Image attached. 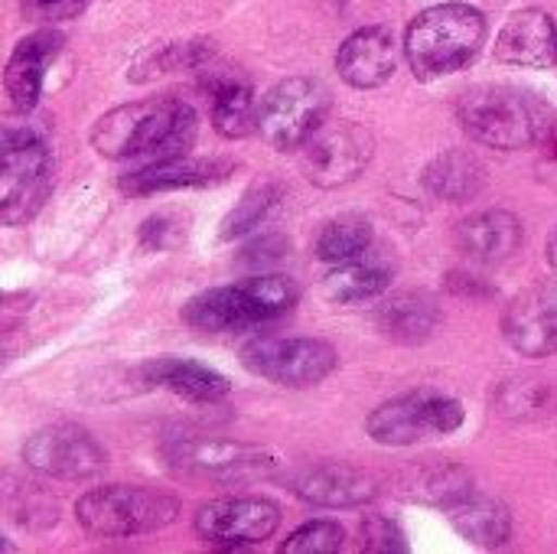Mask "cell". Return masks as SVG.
<instances>
[{
    "label": "cell",
    "mask_w": 557,
    "mask_h": 554,
    "mask_svg": "<svg viewBox=\"0 0 557 554\" xmlns=\"http://www.w3.org/2000/svg\"><path fill=\"white\" fill-rule=\"evenodd\" d=\"M300 291L284 274H258L228 287L196 294L183 307V323L202 333H238L281 320L294 310Z\"/></svg>",
    "instance_id": "2"
},
{
    "label": "cell",
    "mask_w": 557,
    "mask_h": 554,
    "mask_svg": "<svg viewBox=\"0 0 557 554\" xmlns=\"http://www.w3.org/2000/svg\"><path fill=\"white\" fill-rule=\"evenodd\" d=\"M548 261H552V268L557 271V232L552 235V242H548Z\"/></svg>",
    "instance_id": "34"
},
{
    "label": "cell",
    "mask_w": 557,
    "mask_h": 554,
    "mask_svg": "<svg viewBox=\"0 0 557 554\" xmlns=\"http://www.w3.org/2000/svg\"><path fill=\"white\" fill-rule=\"evenodd\" d=\"M548 402V389L525 379V382H509L503 392H499V411L509 415V418H529L535 415V408H542Z\"/></svg>",
    "instance_id": "31"
},
{
    "label": "cell",
    "mask_w": 557,
    "mask_h": 554,
    "mask_svg": "<svg viewBox=\"0 0 557 554\" xmlns=\"http://www.w3.org/2000/svg\"><path fill=\"white\" fill-rule=\"evenodd\" d=\"M180 513L170 493L147 487H98L75 503L78 526L95 539H137L166 529Z\"/></svg>",
    "instance_id": "5"
},
{
    "label": "cell",
    "mask_w": 557,
    "mask_h": 554,
    "mask_svg": "<svg viewBox=\"0 0 557 554\" xmlns=\"http://www.w3.org/2000/svg\"><path fill=\"white\" fill-rule=\"evenodd\" d=\"M372 245V222L362 216H339L323 225L317 238V258L326 264H343L362 258Z\"/></svg>",
    "instance_id": "27"
},
{
    "label": "cell",
    "mask_w": 557,
    "mask_h": 554,
    "mask_svg": "<svg viewBox=\"0 0 557 554\" xmlns=\"http://www.w3.org/2000/svg\"><path fill=\"white\" fill-rule=\"evenodd\" d=\"M281 526V509L268 500L238 496V500H212L196 513V535L209 545L245 549L268 542Z\"/></svg>",
    "instance_id": "12"
},
{
    "label": "cell",
    "mask_w": 557,
    "mask_h": 554,
    "mask_svg": "<svg viewBox=\"0 0 557 554\" xmlns=\"http://www.w3.org/2000/svg\"><path fill=\"white\" fill-rule=\"evenodd\" d=\"M277 202H281V186H277V183H255V186L242 196V202L232 209V216L225 219L222 235H225V238H235V235L251 232L255 225H261V222L271 216V209H274Z\"/></svg>",
    "instance_id": "29"
},
{
    "label": "cell",
    "mask_w": 557,
    "mask_h": 554,
    "mask_svg": "<svg viewBox=\"0 0 557 554\" xmlns=\"http://www.w3.org/2000/svg\"><path fill=\"white\" fill-rule=\"evenodd\" d=\"M343 542H346V532H343V526H336V522H330V519H317V522H307V526H300L284 545H281V552H290V554H333L343 549Z\"/></svg>",
    "instance_id": "30"
},
{
    "label": "cell",
    "mask_w": 557,
    "mask_h": 554,
    "mask_svg": "<svg viewBox=\"0 0 557 554\" xmlns=\"http://www.w3.org/2000/svg\"><path fill=\"white\" fill-rule=\"evenodd\" d=\"M444 513L450 516L454 529L467 542H473L480 549H499L512 535V516L493 496H480V493L470 490L467 496H460L457 503H450Z\"/></svg>",
    "instance_id": "23"
},
{
    "label": "cell",
    "mask_w": 557,
    "mask_h": 554,
    "mask_svg": "<svg viewBox=\"0 0 557 554\" xmlns=\"http://www.w3.org/2000/svg\"><path fill=\"white\" fill-rule=\"evenodd\" d=\"M59 49H62V36L59 33H49V29L26 36L13 49V56L7 62V75H3L7 98H10L13 111L29 114L39 104L42 82H46V69H49V62L55 59Z\"/></svg>",
    "instance_id": "18"
},
{
    "label": "cell",
    "mask_w": 557,
    "mask_h": 554,
    "mask_svg": "<svg viewBox=\"0 0 557 554\" xmlns=\"http://www.w3.org/2000/svg\"><path fill=\"white\" fill-rule=\"evenodd\" d=\"M294 493L310 506L326 509H356L375 500L379 487L369 473L346 467V464H320L304 470L294 480Z\"/></svg>",
    "instance_id": "17"
},
{
    "label": "cell",
    "mask_w": 557,
    "mask_h": 554,
    "mask_svg": "<svg viewBox=\"0 0 557 554\" xmlns=\"http://www.w3.org/2000/svg\"><path fill=\"white\" fill-rule=\"evenodd\" d=\"M457 118L473 140L499 150H522L552 134V111L545 101L509 85H480L463 91Z\"/></svg>",
    "instance_id": "3"
},
{
    "label": "cell",
    "mask_w": 557,
    "mask_h": 554,
    "mask_svg": "<svg viewBox=\"0 0 557 554\" xmlns=\"http://www.w3.org/2000/svg\"><path fill=\"white\" fill-rule=\"evenodd\" d=\"M232 170V163L225 160H193L186 153L180 157H166L157 160L131 176H124V189L137 193V196H150V193H166V189H189V186H209L215 180H225Z\"/></svg>",
    "instance_id": "20"
},
{
    "label": "cell",
    "mask_w": 557,
    "mask_h": 554,
    "mask_svg": "<svg viewBox=\"0 0 557 554\" xmlns=\"http://www.w3.org/2000/svg\"><path fill=\"white\" fill-rule=\"evenodd\" d=\"M242 362L281 389H310L336 372L339 353L313 336H261L242 349Z\"/></svg>",
    "instance_id": "9"
},
{
    "label": "cell",
    "mask_w": 557,
    "mask_h": 554,
    "mask_svg": "<svg viewBox=\"0 0 557 554\" xmlns=\"http://www.w3.org/2000/svg\"><path fill=\"white\" fill-rule=\"evenodd\" d=\"M375 153V140L362 124L352 121H339L333 127H320L300 153V167L304 176L320 186V189H336L352 183L372 160Z\"/></svg>",
    "instance_id": "10"
},
{
    "label": "cell",
    "mask_w": 557,
    "mask_h": 554,
    "mask_svg": "<svg viewBox=\"0 0 557 554\" xmlns=\"http://www.w3.org/2000/svg\"><path fill=\"white\" fill-rule=\"evenodd\" d=\"M88 0H23V13L36 23H62L82 13Z\"/></svg>",
    "instance_id": "32"
},
{
    "label": "cell",
    "mask_w": 557,
    "mask_h": 554,
    "mask_svg": "<svg viewBox=\"0 0 557 554\" xmlns=\"http://www.w3.org/2000/svg\"><path fill=\"white\" fill-rule=\"evenodd\" d=\"M503 333L509 346L529 359L557 353V278H545L512 297L503 313Z\"/></svg>",
    "instance_id": "13"
},
{
    "label": "cell",
    "mask_w": 557,
    "mask_h": 554,
    "mask_svg": "<svg viewBox=\"0 0 557 554\" xmlns=\"http://www.w3.org/2000/svg\"><path fill=\"white\" fill-rule=\"evenodd\" d=\"M496 59L519 69H552L557 62V26L545 10H519L496 39Z\"/></svg>",
    "instance_id": "15"
},
{
    "label": "cell",
    "mask_w": 557,
    "mask_h": 554,
    "mask_svg": "<svg viewBox=\"0 0 557 554\" xmlns=\"http://www.w3.org/2000/svg\"><path fill=\"white\" fill-rule=\"evenodd\" d=\"M408 487H414L411 490L414 500H424V503L447 509L450 503H457L460 496H467L473 490V480L460 467H434V470H421Z\"/></svg>",
    "instance_id": "28"
},
{
    "label": "cell",
    "mask_w": 557,
    "mask_h": 554,
    "mask_svg": "<svg viewBox=\"0 0 557 554\" xmlns=\"http://www.w3.org/2000/svg\"><path fill=\"white\" fill-rule=\"evenodd\" d=\"M144 376H147V382H153L186 402H196V405H212L228 395V379L202 362H193V359H157V362L144 366Z\"/></svg>",
    "instance_id": "21"
},
{
    "label": "cell",
    "mask_w": 557,
    "mask_h": 554,
    "mask_svg": "<svg viewBox=\"0 0 557 554\" xmlns=\"http://www.w3.org/2000/svg\"><path fill=\"white\" fill-rule=\"evenodd\" d=\"M388 284H392V271L385 264L352 258V261L336 264L326 274L323 294L333 304H362V300H372V297L385 294Z\"/></svg>",
    "instance_id": "26"
},
{
    "label": "cell",
    "mask_w": 557,
    "mask_h": 554,
    "mask_svg": "<svg viewBox=\"0 0 557 554\" xmlns=\"http://www.w3.org/2000/svg\"><path fill=\"white\" fill-rule=\"evenodd\" d=\"M486 42V16L470 3H437L424 10L405 36V56L418 78L454 75L476 59Z\"/></svg>",
    "instance_id": "4"
},
{
    "label": "cell",
    "mask_w": 557,
    "mask_h": 554,
    "mask_svg": "<svg viewBox=\"0 0 557 554\" xmlns=\"http://www.w3.org/2000/svg\"><path fill=\"white\" fill-rule=\"evenodd\" d=\"M212 95V127L222 137H245L258 127V104L251 85L238 72H212L206 78Z\"/></svg>",
    "instance_id": "22"
},
{
    "label": "cell",
    "mask_w": 557,
    "mask_h": 554,
    "mask_svg": "<svg viewBox=\"0 0 557 554\" xmlns=\"http://www.w3.org/2000/svg\"><path fill=\"white\" fill-rule=\"evenodd\" d=\"M196 111L180 98H144L101 114L91 147L108 160H166L193 147Z\"/></svg>",
    "instance_id": "1"
},
{
    "label": "cell",
    "mask_w": 557,
    "mask_h": 554,
    "mask_svg": "<svg viewBox=\"0 0 557 554\" xmlns=\"http://www.w3.org/2000/svg\"><path fill=\"white\" fill-rule=\"evenodd\" d=\"M330 114V91L313 78H284L258 104V131L274 150L304 147Z\"/></svg>",
    "instance_id": "8"
},
{
    "label": "cell",
    "mask_w": 557,
    "mask_h": 554,
    "mask_svg": "<svg viewBox=\"0 0 557 554\" xmlns=\"http://www.w3.org/2000/svg\"><path fill=\"white\" fill-rule=\"evenodd\" d=\"M23 460L42 477L75 483V480L98 477L108 464V454L88 431H82L75 424H55V428L36 431L26 441Z\"/></svg>",
    "instance_id": "11"
},
{
    "label": "cell",
    "mask_w": 557,
    "mask_h": 554,
    "mask_svg": "<svg viewBox=\"0 0 557 554\" xmlns=\"http://www.w3.org/2000/svg\"><path fill=\"white\" fill-rule=\"evenodd\" d=\"M336 69L352 88L385 85L398 69V46H395L392 29H385V26L356 29L343 42V49L336 56Z\"/></svg>",
    "instance_id": "16"
},
{
    "label": "cell",
    "mask_w": 557,
    "mask_h": 554,
    "mask_svg": "<svg viewBox=\"0 0 557 554\" xmlns=\"http://www.w3.org/2000/svg\"><path fill=\"white\" fill-rule=\"evenodd\" d=\"M375 323L395 343H424L437 330L441 310H437L434 297H428L421 291H405V294L388 297L379 307Z\"/></svg>",
    "instance_id": "24"
},
{
    "label": "cell",
    "mask_w": 557,
    "mask_h": 554,
    "mask_svg": "<svg viewBox=\"0 0 557 554\" xmlns=\"http://www.w3.org/2000/svg\"><path fill=\"white\" fill-rule=\"evenodd\" d=\"M457 245L467 258L483 264H499L512 258L522 245V222L506 209H490L470 216L457 229Z\"/></svg>",
    "instance_id": "19"
},
{
    "label": "cell",
    "mask_w": 557,
    "mask_h": 554,
    "mask_svg": "<svg viewBox=\"0 0 557 554\" xmlns=\"http://www.w3.org/2000/svg\"><path fill=\"white\" fill-rule=\"evenodd\" d=\"M460 424H463V405L457 398L441 395L434 389H418L379 405L369 415L366 431L375 444L411 447L428 438H447L460 431Z\"/></svg>",
    "instance_id": "6"
},
{
    "label": "cell",
    "mask_w": 557,
    "mask_h": 554,
    "mask_svg": "<svg viewBox=\"0 0 557 554\" xmlns=\"http://www.w3.org/2000/svg\"><path fill=\"white\" fill-rule=\"evenodd\" d=\"M424 186L431 196L447 202H467L486 186V167L470 150H444L424 170Z\"/></svg>",
    "instance_id": "25"
},
{
    "label": "cell",
    "mask_w": 557,
    "mask_h": 554,
    "mask_svg": "<svg viewBox=\"0 0 557 554\" xmlns=\"http://www.w3.org/2000/svg\"><path fill=\"white\" fill-rule=\"evenodd\" d=\"M52 189V157L33 131H3L0 163V219L3 225L29 222Z\"/></svg>",
    "instance_id": "7"
},
{
    "label": "cell",
    "mask_w": 557,
    "mask_h": 554,
    "mask_svg": "<svg viewBox=\"0 0 557 554\" xmlns=\"http://www.w3.org/2000/svg\"><path fill=\"white\" fill-rule=\"evenodd\" d=\"M362 549L392 552V549H405V542H401V535L395 532V526L388 519H369L362 526Z\"/></svg>",
    "instance_id": "33"
},
{
    "label": "cell",
    "mask_w": 557,
    "mask_h": 554,
    "mask_svg": "<svg viewBox=\"0 0 557 554\" xmlns=\"http://www.w3.org/2000/svg\"><path fill=\"white\" fill-rule=\"evenodd\" d=\"M170 460L183 473L209 480H255L277 470V457L238 441H180Z\"/></svg>",
    "instance_id": "14"
}]
</instances>
